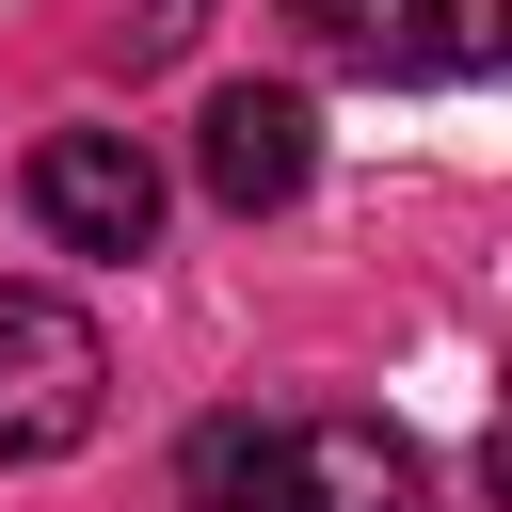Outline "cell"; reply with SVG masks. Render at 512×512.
Segmentation results:
<instances>
[{
  "label": "cell",
  "instance_id": "obj_4",
  "mask_svg": "<svg viewBox=\"0 0 512 512\" xmlns=\"http://www.w3.org/2000/svg\"><path fill=\"white\" fill-rule=\"evenodd\" d=\"M192 176H208V208H288L304 176H320V112L288 96V80H224L208 112H192Z\"/></svg>",
  "mask_w": 512,
  "mask_h": 512
},
{
  "label": "cell",
  "instance_id": "obj_1",
  "mask_svg": "<svg viewBox=\"0 0 512 512\" xmlns=\"http://www.w3.org/2000/svg\"><path fill=\"white\" fill-rule=\"evenodd\" d=\"M192 496H208V512H432L416 448L368 432V416H304V432L208 416V432H192Z\"/></svg>",
  "mask_w": 512,
  "mask_h": 512
},
{
  "label": "cell",
  "instance_id": "obj_6",
  "mask_svg": "<svg viewBox=\"0 0 512 512\" xmlns=\"http://www.w3.org/2000/svg\"><path fill=\"white\" fill-rule=\"evenodd\" d=\"M352 16H368V0H304V32H320V48H336V32H352Z\"/></svg>",
  "mask_w": 512,
  "mask_h": 512
},
{
  "label": "cell",
  "instance_id": "obj_3",
  "mask_svg": "<svg viewBox=\"0 0 512 512\" xmlns=\"http://www.w3.org/2000/svg\"><path fill=\"white\" fill-rule=\"evenodd\" d=\"M32 224H48L64 256H144V240H160V160H144L128 128H48V144H32Z\"/></svg>",
  "mask_w": 512,
  "mask_h": 512
},
{
  "label": "cell",
  "instance_id": "obj_2",
  "mask_svg": "<svg viewBox=\"0 0 512 512\" xmlns=\"http://www.w3.org/2000/svg\"><path fill=\"white\" fill-rule=\"evenodd\" d=\"M112 416V352L64 288H0V464H64Z\"/></svg>",
  "mask_w": 512,
  "mask_h": 512
},
{
  "label": "cell",
  "instance_id": "obj_5",
  "mask_svg": "<svg viewBox=\"0 0 512 512\" xmlns=\"http://www.w3.org/2000/svg\"><path fill=\"white\" fill-rule=\"evenodd\" d=\"M192 32H208V0H128V64H176Z\"/></svg>",
  "mask_w": 512,
  "mask_h": 512
}]
</instances>
